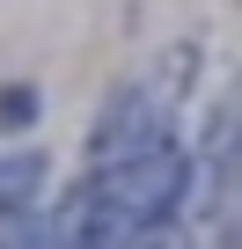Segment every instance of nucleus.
I'll return each instance as SVG.
<instances>
[{
  "mask_svg": "<svg viewBox=\"0 0 242 249\" xmlns=\"http://www.w3.org/2000/svg\"><path fill=\"white\" fill-rule=\"evenodd\" d=\"M132 249H198V242H191V220L169 213V220H147V227L132 234Z\"/></svg>",
  "mask_w": 242,
  "mask_h": 249,
  "instance_id": "2",
  "label": "nucleus"
},
{
  "mask_svg": "<svg viewBox=\"0 0 242 249\" xmlns=\"http://www.w3.org/2000/svg\"><path fill=\"white\" fill-rule=\"evenodd\" d=\"M0 249H44V213H15V220H0Z\"/></svg>",
  "mask_w": 242,
  "mask_h": 249,
  "instance_id": "4",
  "label": "nucleus"
},
{
  "mask_svg": "<svg viewBox=\"0 0 242 249\" xmlns=\"http://www.w3.org/2000/svg\"><path fill=\"white\" fill-rule=\"evenodd\" d=\"M37 124V88L15 81V88H0V132H30Z\"/></svg>",
  "mask_w": 242,
  "mask_h": 249,
  "instance_id": "3",
  "label": "nucleus"
},
{
  "mask_svg": "<svg viewBox=\"0 0 242 249\" xmlns=\"http://www.w3.org/2000/svg\"><path fill=\"white\" fill-rule=\"evenodd\" d=\"M44 154L37 147H22V154H0V220H15V213H37V198H44Z\"/></svg>",
  "mask_w": 242,
  "mask_h": 249,
  "instance_id": "1",
  "label": "nucleus"
}]
</instances>
